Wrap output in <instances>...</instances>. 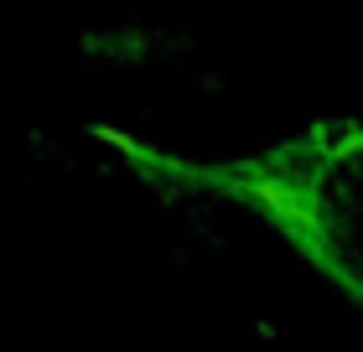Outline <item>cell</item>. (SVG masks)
Listing matches in <instances>:
<instances>
[{"label": "cell", "instance_id": "obj_1", "mask_svg": "<svg viewBox=\"0 0 363 352\" xmlns=\"http://www.w3.org/2000/svg\"><path fill=\"white\" fill-rule=\"evenodd\" d=\"M244 197L270 217L275 228H286L296 244H317L322 239V203H317V187L301 181L296 171H280V166H259L250 176Z\"/></svg>", "mask_w": 363, "mask_h": 352}]
</instances>
